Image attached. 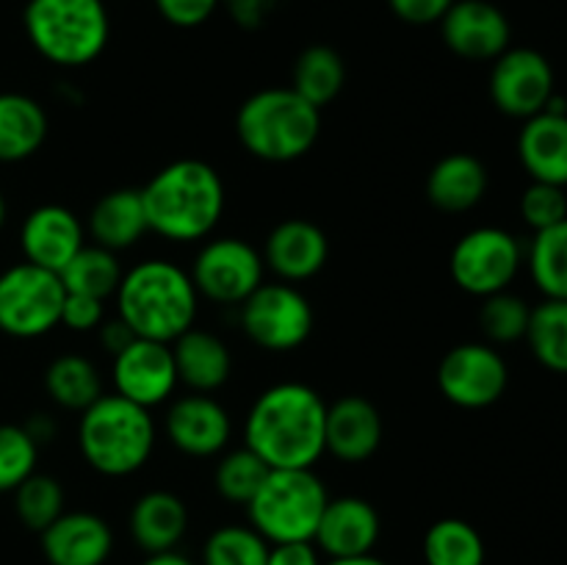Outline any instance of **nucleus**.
Wrapping results in <instances>:
<instances>
[{"mask_svg":"<svg viewBox=\"0 0 567 565\" xmlns=\"http://www.w3.org/2000/svg\"><path fill=\"white\" fill-rule=\"evenodd\" d=\"M327 402L305 382L266 388L244 421V446L269 469H313L324 449Z\"/></svg>","mask_w":567,"mask_h":565,"instance_id":"nucleus-1","label":"nucleus"},{"mask_svg":"<svg viewBox=\"0 0 567 565\" xmlns=\"http://www.w3.org/2000/svg\"><path fill=\"white\" fill-rule=\"evenodd\" d=\"M147 227L166 242H203L225 214L221 175L199 158H181L166 164L142 188Z\"/></svg>","mask_w":567,"mask_h":565,"instance_id":"nucleus-2","label":"nucleus"},{"mask_svg":"<svg viewBox=\"0 0 567 565\" xmlns=\"http://www.w3.org/2000/svg\"><path fill=\"white\" fill-rule=\"evenodd\" d=\"M116 316L138 338L172 343L192 330L197 319L199 294L192 275L164 258L131 266L116 288Z\"/></svg>","mask_w":567,"mask_h":565,"instance_id":"nucleus-3","label":"nucleus"},{"mask_svg":"<svg viewBox=\"0 0 567 565\" xmlns=\"http://www.w3.org/2000/svg\"><path fill=\"white\" fill-rule=\"evenodd\" d=\"M321 133V109L310 105L291 86L260 89L241 103L236 136L252 158L291 164L308 155Z\"/></svg>","mask_w":567,"mask_h":565,"instance_id":"nucleus-4","label":"nucleus"},{"mask_svg":"<svg viewBox=\"0 0 567 565\" xmlns=\"http://www.w3.org/2000/svg\"><path fill=\"white\" fill-rule=\"evenodd\" d=\"M78 446L97 474L131 476L153 458L155 421L147 408L103 393L81 413Z\"/></svg>","mask_w":567,"mask_h":565,"instance_id":"nucleus-5","label":"nucleus"},{"mask_svg":"<svg viewBox=\"0 0 567 565\" xmlns=\"http://www.w3.org/2000/svg\"><path fill=\"white\" fill-rule=\"evenodd\" d=\"M22 22L33 50L66 70L92 64L111 37L103 0H28Z\"/></svg>","mask_w":567,"mask_h":565,"instance_id":"nucleus-6","label":"nucleus"},{"mask_svg":"<svg viewBox=\"0 0 567 565\" xmlns=\"http://www.w3.org/2000/svg\"><path fill=\"white\" fill-rule=\"evenodd\" d=\"M330 493L313 469H271L247 504L249 526L269 543L313 541Z\"/></svg>","mask_w":567,"mask_h":565,"instance_id":"nucleus-7","label":"nucleus"},{"mask_svg":"<svg viewBox=\"0 0 567 565\" xmlns=\"http://www.w3.org/2000/svg\"><path fill=\"white\" fill-rule=\"evenodd\" d=\"M66 288L55 271L28 260L0 271V332L20 341L48 336L61 325Z\"/></svg>","mask_w":567,"mask_h":565,"instance_id":"nucleus-8","label":"nucleus"},{"mask_svg":"<svg viewBox=\"0 0 567 565\" xmlns=\"http://www.w3.org/2000/svg\"><path fill=\"white\" fill-rule=\"evenodd\" d=\"M238 308L244 336L266 352H291L313 332V305L293 282H260Z\"/></svg>","mask_w":567,"mask_h":565,"instance_id":"nucleus-9","label":"nucleus"},{"mask_svg":"<svg viewBox=\"0 0 567 565\" xmlns=\"http://www.w3.org/2000/svg\"><path fill=\"white\" fill-rule=\"evenodd\" d=\"M524 264V247L504 227H474L454 244L449 271L457 288L471 297L507 291Z\"/></svg>","mask_w":567,"mask_h":565,"instance_id":"nucleus-10","label":"nucleus"},{"mask_svg":"<svg viewBox=\"0 0 567 565\" xmlns=\"http://www.w3.org/2000/svg\"><path fill=\"white\" fill-rule=\"evenodd\" d=\"M264 255L236 236L210 238L192 264V282L199 297L216 305H241L264 282Z\"/></svg>","mask_w":567,"mask_h":565,"instance_id":"nucleus-11","label":"nucleus"},{"mask_svg":"<svg viewBox=\"0 0 567 565\" xmlns=\"http://www.w3.org/2000/svg\"><path fill=\"white\" fill-rule=\"evenodd\" d=\"M507 386L509 366L493 343H457L437 366V388L457 408H491L504 397Z\"/></svg>","mask_w":567,"mask_h":565,"instance_id":"nucleus-12","label":"nucleus"},{"mask_svg":"<svg viewBox=\"0 0 567 565\" xmlns=\"http://www.w3.org/2000/svg\"><path fill=\"white\" fill-rule=\"evenodd\" d=\"M554 97V66L540 50L509 48L493 61L491 100L502 114L529 120L546 111Z\"/></svg>","mask_w":567,"mask_h":565,"instance_id":"nucleus-13","label":"nucleus"},{"mask_svg":"<svg viewBox=\"0 0 567 565\" xmlns=\"http://www.w3.org/2000/svg\"><path fill=\"white\" fill-rule=\"evenodd\" d=\"M111 382H114V393L138 408L150 410L155 404H164L177 388L172 347L136 336L122 352L114 355Z\"/></svg>","mask_w":567,"mask_h":565,"instance_id":"nucleus-14","label":"nucleus"},{"mask_svg":"<svg viewBox=\"0 0 567 565\" xmlns=\"http://www.w3.org/2000/svg\"><path fill=\"white\" fill-rule=\"evenodd\" d=\"M441 33L446 48L465 61H496L513 42L507 14L491 0H454Z\"/></svg>","mask_w":567,"mask_h":565,"instance_id":"nucleus-15","label":"nucleus"},{"mask_svg":"<svg viewBox=\"0 0 567 565\" xmlns=\"http://www.w3.org/2000/svg\"><path fill=\"white\" fill-rule=\"evenodd\" d=\"M164 430L188 458H216L230 443L233 421L225 404L208 393H186L169 404Z\"/></svg>","mask_w":567,"mask_h":565,"instance_id":"nucleus-16","label":"nucleus"},{"mask_svg":"<svg viewBox=\"0 0 567 565\" xmlns=\"http://www.w3.org/2000/svg\"><path fill=\"white\" fill-rule=\"evenodd\" d=\"M382 521L374 504L360 496L330 499L316 526L313 543L330 559L363 557L374 552Z\"/></svg>","mask_w":567,"mask_h":565,"instance_id":"nucleus-17","label":"nucleus"},{"mask_svg":"<svg viewBox=\"0 0 567 565\" xmlns=\"http://www.w3.org/2000/svg\"><path fill=\"white\" fill-rule=\"evenodd\" d=\"M20 247L28 264L59 275L83 247V225L64 205H39L20 227Z\"/></svg>","mask_w":567,"mask_h":565,"instance_id":"nucleus-18","label":"nucleus"},{"mask_svg":"<svg viewBox=\"0 0 567 565\" xmlns=\"http://www.w3.org/2000/svg\"><path fill=\"white\" fill-rule=\"evenodd\" d=\"M518 158L532 181L567 188V111L563 100L554 97L546 111L524 120Z\"/></svg>","mask_w":567,"mask_h":565,"instance_id":"nucleus-19","label":"nucleus"},{"mask_svg":"<svg viewBox=\"0 0 567 565\" xmlns=\"http://www.w3.org/2000/svg\"><path fill=\"white\" fill-rule=\"evenodd\" d=\"M50 565H105L114 552V532L97 513H61L39 535Z\"/></svg>","mask_w":567,"mask_h":565,"instance_id":"nucleus-20","label":"nucleus"},{"mask_svg":"<svg viewBox=\"0 0 567 565\" xmlns=\"http://www.w3.org/2000/svg\"><path fill=\"white\" fill-rule=\"evenodd\" d=\"M330 258V242L319 225L308 219H286L269 233L264 264L282 282H305L319 275Z\"/></svg>","mask_w":567,"mask_h":565,"instance_id":"nucleus-21","label":"nucleus"},{"mask_svg":"<svg viewBox=\"0 0 567 565\" xmlns=\"http://www.w3.org/2000/svg\"><path fill=\"white\" fill-rule=\"evenodd\" d=\"M382 443V415L365 397H341L327 404L324 449L341 463H365Z\"/></svg>","mask_w":567,"mask_h":565,"instance_id":"nucleus-22","label":"nucleus"},{"mask_svg":"<svg viewBox=\"0 0 567 565\" xmlns=\"http://www.w3.org/2000/svg\"><path fill=\"white\" fill-rule=\"evenodd\" d=\"M169 347L172 358H175L177 382L192 388L194 393H214L230 380L233 355L227 343L214 332L192 327Z\"/></svg>","mask_w":567,"mask_h":565,"instance_id":"nucleus-23","label":"nucleus"},{"mask_svg":"<svg viewBox=\"0 0 567 565\" xmlns=\"http://www.w3.org/2000/svg\"><path fill=\"white\" fill-rule=\"evenodd\" d=\"M487 166L471 153H449L426 175V199L443 214H465L487 194Z\"/></svg>","mask_w":567,"mask_h":565,"instance_id":"nucleus-24","label":"nucleus"},{"mask_svg":"<svg viewBox=\"0 0 567 565\" xmlns=\"http://www.w3.org/2000/svg\"><path fill=\"white\" fill-rule=\"evenodd\" d=\"M188 530V510L177 493L150 491L131 510V535L144 554L172 552Z\"/></svg>","mask_w":567,"mask_h":565,"instance_id":"nucleus-25","label":"nucleus"},{"mask_svg":"<svg viewBox=\"0 0 567 565\" xmlns=\"http://www.w3.org/2000/svg\"><path fill=\"white\" fill-rule=\"evenodd\" d=\"M147 230L142 188H114L103 194L89 214V236L111 253L133 247Z\"/></svg>","mask_w":567,"mask_h":565,"instance_id":"nucleus-26","label":"nucleus"},{"mask_svg":"<svg viewBox=\"0 0 567 565\" xmlns=\"http://www.w3.org/2000/svg\"><path fill=\"white\" fill-rule=\"evenodd\" d=\"M48 138V114L33 97L0 94V164H17L39 153Z\"/></svg>","mask_w":567,"mask_h":565,"instance_id":"nucleus-27","label":"nucleus"},{"mask_svg":"<svg viewBox=\"0 0 567 565\" xmlns=\"http://www.w3.org/2000/svg\"><path fill=\"white\" fill-rule=\"evenodd\" d=\"M343 83H347V64L336 48L310 44L299 53L297 64H293L291 89L302 94L310 105H316V109L330 105L341 94Z\"/></svg>","mask_w":567,"mask_h":565,"instance_id":"nucleus-28","label":"nucleus"},{"mask_svg":"<svg viewBox=\"0 0 567 565\" xmlns=\"http://www.w3.org/2000/svg\"><path fill=\"white\" fill-rule=\"evenodd\" d=\"M44 388L59 408L78 410V413L103 397L97 366L83 355H59L44 371Z\"/></svg>","mask_w":567,"mask_h":565,"instance_id":"nucleus-29","label":"nucleus"},{"mask_svg":"<svg viewBox=\"0 0 567 565\" xmlns=\"http://www.w3.org/2000/svg\"><path fill=\"white\" fill-rule=\"evenodd\" d=\"M122 269L120 258L111 249L97 247V244H83L75 253V258L59 271L61 282L70 294H86V297L109 299L120 288Z\"/></svg>","mask_w":567,"mask_h":565,"instance_id":"nucleus-30","label":"nucleus"},{"mask_svg":"<svg viewBox=\"0 0 567 565\" xmlns=\"http://www.w3.org/2000/svg\"><path fill=\"white\" fill-rule=\"evenodd\" d=\"M487 548L480 530L463 518H441L424 535L426 565H485Z\"/></svg>","mask_w":567,"mask_h":565,"instance_id":"nucleus-31","label":"nucleus"},{"mask_svg":"<svg viewBox=\"0 0 567 565\" xmlns=\"http://www.w3.org/2000/svg\"><path fill=\"white\" fill-rule=\"evenodd\" d=\"M526 343L543 369L554 374H567V302L565 299H543L532 308Z\"/></svg>","mask_w":567,"mask_h":565,"instance_id":"nucleus-32","label":"nucleus"},{"mask_svg":"<svg viewBox=\"0 0 567 565\" xmlns=\"http://www.w3.org/2000/svg\"><path fill=\"white\" fill-rule=\"evenodd\" d=\"M529 275L546 299L567 302V219L535 233L526 253Z\"/></svg>","mask_w":567,"mask_h":565,"instance_id":"nucleus-33","label":"nucleus"},{"mask_svg":"<svg viewBox=\"0 0 567 565\" xmlns=\"http://www.w3.org/2000/svg\"><path fill=\"white\" fill-rule=\"evenodd\" d=\"M14 513L25 530L42 535L61 513H64V487L55 476L33 471L25 482L14 487Z\"/></svg>","mask_w":567,"mask_h":565,"instance_id":"nucleus-34","label":"nucleus"},{"mask_svg":"<svg viewBox=\"0 0 567 565\" xmlns=\"http://www.w3.org/2000/svg\"><path fill=\"white\" fill-rule=\"evenodd\" d=\"M269 471V465H266L249 446L233 449V452L221 454L219 463H216L214 485L225 502L244 504V507H247L249 499H252L255 493H258V487L264 485Z\"/></svg>","mask_w":567,"mask_h":565,"instance_id":"nucleus-35","label":"nucleus"},{"mask_svg":"<svg viewBox=\"0 0 567 565\" xmlns=\"http://www.w3.org/2000/svg\"><path fill=\"white\" fill-rule=\"evenodd\" d=\"M269 546L252 526L227 524L208 535L203 546V565H266Z\"/></svg>","mask_w":567,"mask_h":565,"instance_id":"nucleus-36","label":"nucleus"},{"mask_svg":"<svg viewBox=\"0 0 567 565\" xmlns=\"http://www.w3.org/2000/svg\"><path fill=\"white\" fill-rule=\"evenodd\" d=\"M532 308L524 297L507 291L491 294L482 299L480 327L491 343H515L526 338Z\"/></svg>","mask_w":567,"mask_h":565,"instance_id":"nucleus-37","label":"nucleus"},{"mask_svg":"<svg viewBox=\"0 0 567 565\" xmlns=\"http://www.w3.org/2000/svg\"><path fill=\"white\" fill-rule=\"evenodd\" d=\"M39 443L25 424H0V493H11L37 471Z\"/></svg>","mask_w":567,"mask_h":565,"instance_id":"nucleus-38","label":"nucleus"},{"mask_svg":"<svg viewBox=\"0 0 567 565\" xmlns=\"http://www.w3.org/2000/svg\"><path fill=\"white\" fill-rule=\"evenodd\" d=\"M520 216L535 233L559 225L567 219V194L554 183L532 181V186L520 194Z\"/></svg>","mask_w":567,"mask_h":565,"instance_id":"nucleus-39","label":"nucleus"},{"mask_svg":"<svg viewBox=\"0 0 567 565\" xmlns=\"http://www.w3.org/2000/svg\"><path fill=\"white\" fill-rule=\"evenodd\" d=\"M105 321V299L86 297V294H70L61 308V325L72 332H92Z\"/></svg>","mask_w":567,"mask_h":565,"instance_id":"nucleus-40","label":"nucleus"},{"mask_svg":"<svg viewBox=\"0 0 567 565\" xmlns=\"http://www.w3.org/2000/svg\"><path fill=\"white\" fill-rule=\"evenodd\" d=\"M221 0H155V9L169 25L175 28H197L214 17Z\"/></svg>","mask_w":567,"mask_h":565,"instance_id":"nucleus-41","label":"nucleus"},{"mask_svg":"<svg viewBox=\"0 0 567 565\" xmlns=\"http://www.w3.org/2000/svg\"><path fill=\"white\" fill-rule=\"evenodd\" d=\"M454 0H388L393 14L408 25H435L446 17Z\"/></svg>","mask_w":567,"mask_h":565,"instance_id":"nucleus-42","label":"nucleus"},{"mask_svg":"<svg viewBox=\"0 0 567 565\" xmlns=\"http://www.w3.org/2000/svg\"><path fill=\"white\" fill-rule=\"evenodd\" d=\"M221 6L227 9L230 20L236 22L244 31H258L269 22V17L275 14L280 0H221Z\"/></svg>","mask_w":567,"mask_h":565,"instance_id":"nucleus-43","label":"nucleus"},{"mask_svg":"<svg viewBox=\"0 0 567 565\" xmlns=\"http://www.w3.org/2000/svg\"><path fill=\"white\" fill-rule=\"evenodd\" d=\"M266 565H321V557L313 541L271 543Z\"/></svg>","mask_w":567,"mask_h":565,"instance_id":"nucleus-44","label":"nucleus"},{"mask_svg":"<svg viewBox=\"0 0 567 565\" xmlns=\"http://www.w3.org/2000/svg\"><path fill=\"white\" fill-rule=\"evenodd\" d=\"M97 336H100V343H103V349H109L111 355H116L122 352L133 338H136V332H133L120 316H114V319H105L103 325L97 327Z\"/></svg>","mask_w":567,"mask_h":565,"instance_id":"nucleus-45","label":"nucleus"},{"mask_svg":"<svg viewBox=\"0 0 567 565\" xmlns=\"http://www.w3.org/2000/svg\"><path fill=\"white\" fill-rule=\"evenodd\" d=\"M142 565H194V563L186 557V554H181V552H175V548H172V552L147 554V559H144Z\"/></svg>","mask_w":567,"mask_h":565,"instance_id":"nucleus-46","label":"nucleus"},{"mask_svg":"<svg viewBox=\"0 0 567 565\" xmlns=\"http://www.w3.org/2000/svg\"><path fill=\"white\" fill-rule=\"evenodd\" d=\"M324 565H388L385 559L374 557V554H363V557H347V559H327Z\"/></svg>","mask_w":567,"mask_h":565,"instance_id":"nucleus-47","label":"nucleus"},{"mask_svg":"<svg viewBox=\"0 0 567 565\" xmlns=\"http://www.w3.org/2000/svg\"><path fill=\"white\" fill-rule=\"evenodd\" d=\"M6 214H9V208H6V199H3V194H0V230H3V225H6Z\"/></svg>","mask_w":567,"mask_h":565,"instance_id":"nucleus-48","label":"nucleus"}]
</instances>
